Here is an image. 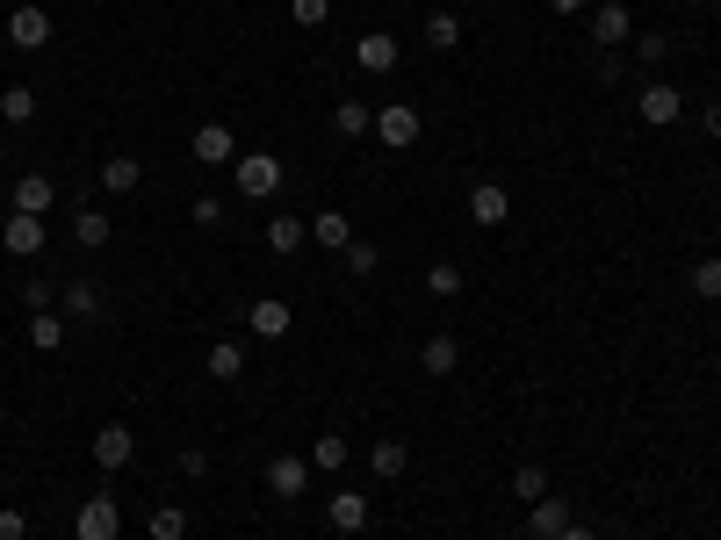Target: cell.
Listing matches in <instances>:
<instances>
[{
	"label": "cell",
	"instance_id": "23",
	"mask_svg": "<svg viewBox=\"0 0 721 540\" xmlns=\"http://www.w3.org/2000/svg\"><path fill=\"white\" fill-rule=\"evenodd\" d=\"M245 375V346L238 338H217V346H210V382H238Z\"/></svg>",
	"mask_w": 721,
	"mask_h": 540
},
{
	"label": "cell",
	"instance_id": "4",
	"mask_svg": "<svg viewBox=\"0 0 721 540\" xmlns=\"http://www.w3.org/2000/svg\"><path fill=\"white\" fill-rule=\"evenodd\" d=\"M274 188H282V159H267V151H245V159H238V195H245V203H267Z\"/></svg>",
	"mask_w": 721,
	"mask_h": 540
},
{
	"label": "cell",
	"instance_id": "19",
	"mask_svg": "<svg viewBox=\"0 0 721 540\" xmlns=\"http://www.w3.org/2000/svg\"><path fill=\"white\" fill-rule=\"evenodd\" d=\"M66 332H72V324H66V311H29V346L58 353V346H66Z\"/></svg>",
	"mask_w": 721,
	"mask_h": 540
},
{
	"label": "cell",
	"instance_id": "39",
	"mask_svg": "<svg viewBox=\"0 0 721 540\" xmlns=\"http://www.w3.org/2000/svg\"><path fill=\"white\" fill-rule=\"evenodd\" d=\"M22 303H29V311H51L58 288H51V282H29V288H22Z\"/></svg>",
	"mask_w": 721,
	"mask_h": 540
},
{
	"label": "cell",
	"instance_id": "6",
	"mask_svg": "<svg viewBox=\"0 0 721 540\" xmlns=\"http://www.w3.org/2000/svg\"><path fill=\"white\" fill-rule=\"evenodd\" d=\"M188 159L195 166H238V137L224 130V122H203V130L188 137Z\"/></svg>",
	"mask_w": 721,
	"mask_h": 540
},
{
	"label": "cell",
	"instance_id": "32",
	"mask_svg": "<svg viewBox=\"0 0 721 540\" xmlns=\"http://www.w3.org/2000/svg\"><path fill=\"white\" fill-rule=\"evenodd\" d=\"M289 22H296V29H325L332 22V0H289Z\"/></svg>",
	"mask_w": 721,
	"mask_h": 540
},
{
	"label": "cell",
	"instance_id": "14",
	"mask_svg": "<svg viewBox=\"0 0 721 540\" xmlns=\"http://www.w3.org/2000/svg\"><path fill=\"white\" fill-rule=\"evenodd\" d=\"M469 216H477L484 230H498L505 216H513V195H505L498 180H477V188H469Z\"/></svg>",
	"mask_w": 721,
	"mask_h": 540
},
{
	"label": "cell",
	"instance_id": "25",
	"mask_svg": "<svg viewBox=\"0 0 721 540\" xmlns=\"http://www.w3.org/2000/svg\"><path fill=\"white\" fill-rule=\"evenodd\" d=\"M347 461H354V446H347L340 432H318L311 440V469H347Z\"/></svg>",
	"mask_w": 721,
	"mask_h": 540
},
{
	"label": "cell",
	"instance_id": "3",
	"mask_svg": "<svg viewBox=\"0 0 721 540\" xmlns=\"http://www.w3.org/2000/svg\"><path fill=\"white\" fill-rule=\"evenodd\" d=\"M8 43L14 51H51V14H43L37 0H22V8L8 14Z\"/></svg>",
	"mask_w": 721,
	"mask_h": 540
},
{
	"label": "cell",
	"instance_id": "10",
	"mask_svg": "<svg viewBox=\"0 0 721 540\" xmlns=\"http://www.w3.org/2000/svg\"><path fill=\"white\" fill-rule=\"evenodd\" d=\"M635 108H642V122H656V130H664V122L685 116V95H679V87H664V80H650V87L635 95Z\"/></svg>",
	"mask_w": 721,
	"mask_h": 540
},
{
	"label": "cell",
	"instance_id": "27",
	"mask_svg": "<svg viewBox=\"0 0 721 540\" xmlns=\"http://www.w3.org/2000/svg\"><path fill=\"white\" fill-rule=\"evenodd\" d=\"M0 116H8L14 130H22V122L37 116V87H8V95H0Z\"/></svg>",
	"mask_w": 721,
	"mask_h": 540
},
{
	"label": "cell",
	"instance_id": "28",
	"mask_svg": "<svg viewBox=\"0 0 721 540\" xmlns=\"http://www.w3.org/2000/svg\"><path fill=\"white\" fill-rule=\"evenodd\" d=\"M267 245H274V253H303V216H274Z\"/></svg>",
	"mask_w": 721,
	"mask_h": 540
},
{
	"label": "cell",
	"instance_id": "11",
	"mask_svg": "<svg viewBox=\"0 0 721 540\" xmlns=\"http://www.w3.org/2000/svg\"><path fill=\"white\" fill-rule=\"evenodd\" d=\"M289 324H296V311H289L282 296H260L253 311H245V332L253 338H289Z\"/></svg>",
	"mask_w": 721,
	"mask_h": 540
},
{
	"label": "cell",
	"instance_id": "16",
	"mask_svg": "<svg viewBox=\"0 0 721 540\" xmlns=\"http://www.w3.org/2000/svg\"><path fill=\"white\" fill-rule=\"evenodd\" d=\"M8 203H14V209H22V216H43V209H51V203H58V188H51V174H22V180H14V195H8Z\"/></svg>",
	"mask_w": 721,
	"mask_h": 540
},
{
	"label": "cell",
	"instance_id": "26",
	"mask_svg": "<svg viewBox=\"0 0 721 540\" xmlns=\"http://www.w3.org/2000/svg\"><path fill=\"white\" fill-rule=\"evenodd\" d=\"M137 180H145V166H137V159H101V188H109V195H130Z\"/></svg>",
	"mask_w": 721,
	"mask_h": 540
},
{
	"label": "cell",
	"instance_id": "35",
	"mask_svg": "<svg viewBox=\"0 0 721 540\" xmlns=\"http://www.w3.org/2000/svg\"><path fill=\"white\" fill-rule=\"evenodd\" d=\"M376 267H382V253H376L368 238H354V245H347V274H376Z\"/></svg>",
	"mask_w": 721,
	"mask_h": 540
},
{
	"label": "cell",
	"instance_id": "18",
	"mask_svg": "<svg viewBox=\"0 0 721 540\" xmlns=\"http://www.w3.org/2000/svg\"><path fill=\"white\" fill-rule=\"evenodd\" d=\"M368 469H376L382 483H397V475L411 469V446L405 440H376V446H368Z\"/></svg>",
	"mask_w": 721,
	"mask_h": 540
},
{
	"label": "cell",
	"instance_id": "15",
	"mask_svg": "<svg viewBox=\"0 0 721 540\" xmlns=\"http://www.w3.org/2000/svg\"><path fill=\"white\" fill-rule=\"evenodd\" d=\"M627 37H635V14H627L621 0L592 8V43H606V51H613V43H627Z\"/></svg>",
	"mask_w": 721,
	"mask_h": 540
},
{
	"label": "cell",
	"instance_id": "21",
	"mask_svg": "<svg viewBox=\"0 0 721 540\" xmlns=\"http://www.w3.org/2000/svg\"><path fill=\"white\" fill-rule=\"evenodd\" d=\"M311 238L332 245V253H347V245H354V224H347L340 209H318V216H311Z\"/></svg>",
	"mask_w": 721,
	"mask_h": 540
},
{
	"label": "cell",
	"instance_id": "12",
	"mask_svg": "<svg viewBox=\"0 0 721 540\" xmlns=\"http://www.w3.org/2000/svg\"><path fill=\"white\" fill-rule=\"evenodd\" d=\"M571 519H577L571 498H534V504H527V533H534V540H556Z\"/></svg>",
	"mask_w": 721,
	"mask_h": 540
},
{
	"label": "cell",
	"instance_id": "2",
	"mask_svg": "<svg viewBox=\"0 0 721 540\" xmlns=\"http://www.w3.org/2000/svg\"><path fill=\"white\" fill-rule=\"evenodd\" d=\"M376 137L390 151H411V145H419V108H411V101H382L376 108Z\"/></svg>",
	"mask_w": 721,
	"mask_h": 540
},
{
	"label": "cell",
	"instance_id": "30",
	"mask_svg": "<svg viewBox=\"0 0 721 540\" xmlns=\"http://www.w3.org/2000/svg\"><path fill=\"white\" fill-rule=\"evenodd\" d=\"M152 540H188V512H181V504H159V512H152Z\"/></svg>",
	"mask_w": 721,
	"mask_h": 540
},
{
	"label": "cell",
	"instance_id": "24",
	"mask_svg": "<svg viewBox=\"0 0 721 540\" xmlns=\"http://www.w3.org/2000/svg\"><path fill=\"white\" fill-rule=\"evenodd\" d=\"M72 238H80L87 253H101V245H109V216L101 209H72Z\"/></svg>",
	"mask_w": 721,
	"mask_h": 540
},
{
	"label": "cell",
	"instance_id": "33",
	"mask_svg": "<svg viewBox=\"0 0 721 540\" xmlns=\"http://www.w3.org/2000/svg\"><path fill=\"white\" fill-rule=\"evenodd\" d=\"M693 296H700V303L721 296V259H700V267H693Z\"/></svg>",
	"mask_w": 721,
	"mask_h": 540
},
{
	"label": "cell",
	"instance_id": "34",
	"mask_svg": "<svg viewBox=\"0 0 721 540\" xmlns=\"http://www.w3.org/2000/svg\"><path fill=\"white\" fill-rule=\"evenodd\" d=\"M426 288H433V296H462V267H448V259L426 267Z\"/></svg>",
	"mask_w": 721,
	"mask_h": 540
},
{
	"label": "cell",
	"instance_id": "20",
	"mask_svg": "<svg viewBox=\"0 0 721 540\" xmlns=\"http://www.w3.org/2000/svg\"><path fill=\"white\" fill-rule=\"evenodd\" d=\"M455 361H462V346H455L448 332H433V338L419 346V367H426V375H455Z\"/></svg>",
	"mask_w": 721,
	"mask_h": 540
},
{
	"label": "cell",
	"instance_id": "22",
	"mask_svg": "<svg viewBox=\"0 0 721 540\" xmlns=\"http://www.w3.org/2000/svg\"><path fill=\"white\" fill-rule=\"evenodd\" d=\"M332 130H340V137H368V130H376V108H368V101H332Z\"/></svg>",
	"mask_w": 721,
	"mask_h": 540
},
{
	"label": "cell",
	"instance_id": "36",
	"mask_svg": "<svg viewBox=\"0 0 721 540\" xmlns=\"http://www.w3.org/2000/svg\"><path fill=\"white\" fill-rule=\"evenodd\" d=\"M188 216H195L203 230H217V224H224V203H217V195H195V209H188Z\"/></svg>",
	"mask_w": 721,
	"mask_h": 540
},
{
	"label": "cell",
	"instance_id": "7",
	"mask_svg": "<svg viewBox=\"0 0 721 540\" xmlns=\"http://www.w3.org/2000/svg\"><path fill=\"white\" fill-rule=\"evenodd\" d=\"M0 245H8V259H37L43 253V216H22V209H14L8 224H0Z\"/></svg>",
	"mask_w": 721,
	"mask_h": 540
},
{
	"label": "cell",
	"instance_id": "5",
	"mask_svg": "<svg viewBox=\"0 0 721 540\" xmlns=\"http://www.w3.org/2000/svg\"><path fill=\"white\" fill-rule=\"evenodd\" d=\"M311 461H303V454H274L267 461V490H274V498H282V504H296L303 498V490H311Z\"/></svg>",
	"mask_w": 721,
	"mask_h": 540
},
{
	"label": "cell",
	"instance_id": "38",
	"mask_svg": "<svg viewBox=\"0 0 721 540\" xmlns=\"http://www.w3.org/2000/svg\"><path fill=\"white\" fill-rule=\"evenodd\" d=\"M664 51H671L664 37H635V58H642V66H664Z\"/></svg>",
	"mask_w": 721,
	"mask_h": 540
},
{
	"label": "cell",
	"instance_id": "17",
	"mask_svg": "<svg viewBox=\"0 0 721 540\" xmlns=\"http://www.w3.org/2000/svg\"><path fill=\"white\" fill-rule=\"evenodd\" d=\"M354 58H361V72H397V37H382V29H368V37L354 43Z\"/></svg>",
	"mask_w": 721,
	"mask_h": 540
},
{
	"label": "cell",
	"instance_id": "13",
	"mask_svg": "<svg viewBox=\"0 0 721 540\" xmlns=\"http://www.w3.org/2000/svg\"><path fill=\"white\" fill-rule=\"evenodd\" d=\"M95 461H101V469H130V461H137V440H130V425H101L95 432Z\"/></svg>",
	"mask_w": 721,
	"mask_h": 540
},
{
	"label": "cell",
	"instance_id": "29",
	"mask_svg": "<svg viewBox=\"0 0 721 540\" xmlns=\"http://www.w3.org/2000/svg\"><path fill=\"white\" fill-rule=\"evenodd\" d=\"M513 498H548V469H542V461H527V469H513Z\"/></svg>",
	"mask_w": 721,
	"mask_h": 540
},
{
	"label": "cell",
	"instance_id": "42",
	"mask_svg": "<svg viewBox=\"0 0 721 540\" xmlns=\"http://www.w3.org/2000/svg\"><path fill=\"white\" fill-rule=\"evenodd\" d=\"M708 137H721V101H714V108H708Z\"/></svg>",
	"mask_w": 721,
	"mask_h": 540
},
{
	"label": "cell",
	"instance_id": "31",
	"mask_svg": "<svg viewBox=\"0 0 721 540\" xmlns=\"http://www.w3.org/2000/svg\"><path fill=\"white\" fill-rule=\"evenodd\" d=\"M426 43H433V51H455V43H462V22H455V14H426Z\"/></svg>",
	"mask_w": 721,
	"mask_h": 540
},
{
	"label": "cell",
	"instance_id": "37",
	"mask_svg": "<svg viewBox=\"0 0 721 540\" xmlns=\"http://www.w3.org/2000/svg\"><path fill=\"white\" fill-rule=\"evenodd\" d=\"M0 540H29V519L14 504H0Z\"/></svg>",
	"mask_w": 721,
	"mask_h": 540
},
{
	"label": "cell",
	"instance_id": "41",
	"mask_svg": "<svg viewBox=\"0 0 721 540\" xmlns=\"http://www.w3.org/2000/svg\"><path fill=\"white\" fill-rule=\"evenodd\" d=\"M556 540H600V533H592V527H577V519H571V527H563Z\"/></svg>",
	"mask_w": 721,
	"mask_h": 540
},
{
	"label": "cell",
	"instance_id": "9",
	"mask_svg": "<svg viewBox=\"0 0 721 540\" xmlns=\"http://www.w3.org/2000/svg\"><path fill=\"white\" fill-rule=\"evenodd\" d=\"M325 519H332V533H368V519H376V504H368L361 490H332Z\"/></svg>",
	"mask_w": 721,
	"mask_h": 540
},
{
	"label": "cell",
	"instance_id": "40",
	"mask_svg": "<svg viewBox=\"0 0 721 540\" xmlns=\"http://www.w3.org/2000/svg\"><path fill=\"white\" fill-rule=\"evenodd\" d=\"M181 475H210V454H203V446H181Z\"/></svg>",
	"mask_w": 721,
	"mask_h": 540
},
{
	"label": "cell",
	"instance_id": "8",
	"mask_svg": "<svg viewBox=\"0 0 721 540\" xmlns=\"http://www.w3.org/2000/svg\"><path fill=\"white\" fill-rule=\"evenodd\" d=\"M58 311H66V324H95L101 317V288L87 282V274H72V282L58 288Z\"/></svg>",
	"mask_w": 721,
	"mask_h": 540
},
{
	"label": "cell",
	"instance_id": "1",
	"mask_svg": "<svg viewBox=\"0 0 721 540\" xmlns=\"http://www.w3.org/2000/svg\"><path fill=\"white\" fill-rule=\"evenodd\" d=\"M123 533V504L109 490H95V498L80 504V519H72V540H116Z\"/></svg>",
	"mask_w": 721,
	"mask_h": 540
}]
</instances>
